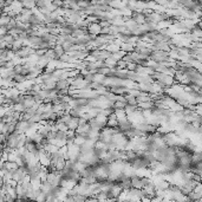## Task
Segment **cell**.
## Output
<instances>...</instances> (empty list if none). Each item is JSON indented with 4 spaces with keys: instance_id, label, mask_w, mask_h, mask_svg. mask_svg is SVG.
I'll return each mask as SVG.
<instances>
[{
    "instance_id": "cell-1",
    "label": "cell",
    "mask_w": 202,
    "mask_h": 202,
    "mask_svg": "<svg viewBox=\"0 0 202 202\" xmlns=\"http://www.w3.org/2000/svg\"><path fill=\"white\" fill-rule=\"evenodd\" d=\"M30 128V123L29 121H25V120H19L17 123H16V130L18 134H25Z\"/></svg>"
},
{
    "instance_id": "cell-2",
    "label": "cell",
    "mask_w": 202,
    "mask_h": 202,
    "mask_svg": "<svg viewBox=\"0 0 202 202\" xmlns=\"http://www.w3.org/2000/svg\"><path fill=\"white\" fill-rule=\"evenodd\" d=\"M137 107H138V109H141V110H151V109L154 108V102H153V100H147V102L138 103Z\"/></svg>"
},
{
    "instance_id": "cell-3",
    "label": "cell",
    "mask_w": 202,
    "mask_h": 202,
    "mask_svg": "<svg viewBox=\"0 0 202 202\" xmlns=\"http://www.w3.org/2000/svg\"><path fill=\"white\" fill-rule=\"evenodd\" d=\"M69 82L67 79H58L56 82V89L57 90H60V89H65V87H69Z\"/></svg>"
},
{
    "instance_id": "cell-4",
    "label": "cell",
    "mask_w": 202,
    "mask_h": 202,
    "mask_svg": "<svg viewBox=\"0 0 202 202\" xmlns=\"http://www.w3.org/2000/svg\"><path fill=\"white\" fill-rule=\"evenodd\" d=\"M53 51H54V54H56V59H58L60 56H63L64 53H65V51H64V49H63V46L62 45H54L53 47Z\"/></svg>"
},
{
    "instance_id": "cell-5",
    "label": "cell",
    "mask_w": 202,
    "mask_h": 202,
    "mask_svg": "<svg viewBox=\"0 0 202 202\" xmlns=\"http://www.w3.org/2000/svg\"><path fill=\"white\" fill-rule=\"evenodd\" d=\"M134 47H135V46H134L133 44H130V43H122L121 46H120V49H121L122 51H124L125 53L134 51Z\"/></svg>"
},
{
    "instance_id": "cell-6",
    "label": "cell",
    "mask_w": 202,
    "mask_h": 202,
    "mask_svg": "<svg viewBox=\"0 0 202 202\" xmlns=\"http://www.w3.org/2000/svg\"><path fill=\"white\" fill-rule=\"evenodd\" d=\"M26 79H27V77L24 76V74H20V73H16L14 77H13V80L16 83H24Z\"/></svg>"
},
{
    "instance_id": "cell-7",
    "label": "cell",
    "mask_w": 202,
    "mask_h": 202,
    "mask_svg": "<svg viewBox=\"0 0 202 202\" xmlns=\"http://www.w3.org/2000/svg\"><path fill=\"white\" fill-rule=\"evenodd\" d=\"M115 115H116V117H117V121L121 120V118L127 117V114H125L124 109H115Z\"/></svg>"
},
{
    "instance_id": "cell-8",
    "label": "cell",
    "mask_w": 202,
    "mask_h": 202,
    "mask_svg": "<svg viewBox=\"0 0 202 202\" xmlns=\"http://www.w3.org/2000/svg\"><path fill=\"white\" fill-rule=\"evenodd\" d=\"M116 69H117V70H123V69H127V63H125L123 59L116 60Z\"/></svg>"
},
{
    "instance_id": "cell-9",
    "label": "cell",
    "mask_w": 202,
    "mask_h": 202,
    "mask_svg": "<svg viewBox=\"0 0 202 202\" xmlns=\"http://www.w3.org/2000/svg\"><path fill=\"white\" fill-rule=\"evenodd\" d=\"M125 102H122V100H115L114 102V109H124L125 107Z\"/></svg>"
},
{
    "instance_id": "cell-10",
    "label": "cell",
    "mask_w": 202,
    "mask_h": 202,
    "mask_svg": "<svg viewBox=\"0 0 202 202\" xmlns=\"http://www.w3.org/2000/svg\"><path fill=\"white\" fill-rule=\"evenodd\" d=\"M122 59H123L127 64H129V63H133V62H134V59H133V57L130 56V53H129V52H128V53H125V54L122 57Z\"/></svg>"
}]
</instances>
